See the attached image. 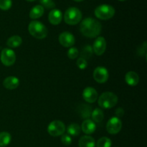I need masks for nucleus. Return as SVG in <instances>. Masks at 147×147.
<instances>
[{
    "label": "nucleus",
    "instance_id": "nucleus-1",
    "mask_svg": "<svg viewBox=\"0 0 147 147\" xmlns=\"http://www.w3.org/2000/svg\"><path fill=\"white\" fill-rule=\"evenodd\" d=\"M101 24L98 20L91 17H87L81 22L80 31L85 37L94 38L100 34L101 32Z\"/></svg>",
    "mask_w": 147,
    "mask_h": 147
},
{
    "label": "nucleus",
    "instance_id": "nucleus-2",
    "mask_svg": "<svg viewBox=\"0 0 147 147\" xmlns=\"http://www.w3.org/2000/svg\"><path fill=\"white\" fill-rule=\"evenodd\" d=\"M28 30L30 34L34 38L38 40H42L47 35V29L42 23L39 21H32L28 26Z\"/></svg>",
    "mask_w": 147,
    "mask_h": 147
},
{
    "label": "nucleus",
    "instance_id": "nucleus-3",
    "mask_svg": "<svg viewBox=\"0 0 147 147\" xmlns=\"http://www.w3.org/2000/svg\"><path fill=\"white\" fill-rule=\"evenodd\" d=\"M118 103V97L112 92H104L98 98V105L100 108L109 109L114 107Z\"/></svg>",
    "mask_w": 147,
    "mask_h": 147
},
{
    "label": "nucleus",
    "instance_id": "nucleus-4",
    "mask_svg": "<svg viewBox=\"0 0 147 147\" xmlns=\"http://www.w3.org/2000/svg\"><path fill=\"white\" fill-rule=\"evenodd\" d=\"M82 20V13L77 7H70L65 11L64 20L67 24L76 25Z\"/></svg>",
    "mask_w": 147,
    "mask_h": 147
},
{
    "label": "nucleus",
    "instance_id": "nucleus-5",
    "mask_svg": "<svg viewBox=\"0 0 147 147\" xmlns=\"http://www.w3.org/2000/svg\"><path fill=\"white\" fill-rule=\"evenodd\" d=\"M94 14L96 17L100 20H107L114 16L115 9L109 4H101L96 7Z\"/></svg>",
    "mask_w": 147,
    "mask_h": 147
},
{
    "label": "nucleus",
    "instance_id": "nucleus-6",
    "mask_svg": "<svg viewBox=\"0 0 147 147\" xmlns=\"http://www.w3.org/2000/svg\"><path fill=\"white\" fill-rule=\"evenodd\" d=\"M65 131V126L62 121L55 120L52 121L47 127V132L52 136H59L64 134Z\"/></svg>",
    "mask_w": 147,
    "mask_h": 147
},
{
    "label": "nucleus",
    "instance_id": "nucleus-7",
    "mask_svg": "<svg viewBox=\"0 0 147 147\" xmlns=\"http://www.w3.org/2000/svg\"><path fill=\"white\" fill-rule=\"evenodd\" d=\"M1 63L5 66H11L16 61V54L11 49H3L0 55Z\"/></svg>",
    "mask_w": 147,
    "mask_h": 147
},
{
    "label": "nucleus",
    "instance_id": "nucleus-8",
    "mask_svg": "<svg viewBox=\"0 0 147 147\" xmlns=\"http://www.w3.org/2000/svg\"><path fill=\"white\" fill-rule=\"evenodd\" d=\"M122 122L120 119L116 116L112 117L108 121L106 124V129L110 134H116L121 130Z\"/></svg>",
    "mask_w": 147,
    "mask_h": 147
},
{
    "label": "nucleus",
    "instance_id": "nucleus-9",
    "mask_svg": "<svg viewBox=\"0 0 147 147\" xmlns=\"http://www.w3.org/2000/svg\"><path fill=\"white\" fill-rule=\"evenodd\" d=\"M93 78L98 83H106L109 79V71L105 67L98 66L93 71Z\"/></svg>",
    "mask_w": 147,
    "mask_h": 147
},
{
    "label": "nucleus",
    "instance_id": "nucleus-10",
    "mask_svg": "<svg viewBox=\"0 0 147 147\" xmlns=\"http://www.w3.org/2000/svg\"><path fill=\"white\" fill-rule=\"evenodd\" d=\"M59 42L61 45L65 47H71L74 45L75 37L73 34H71L69 32H63L59 35Z\"/></svg>",
    "mask_w": 147,
    "mask_h": 147
},
{
    "label": "nucleus",
    "instance_id": "nucleus-11",
    "mask_svg": "<svg viewBox=\"0 0 147 147\" xmlns=\"http://www.w3.org/2000/svg\"><path fill=\"white\" fill-rule=\"evenodd\" d=\"M106 50V41L103 37H98L93 42V50L96 55H103Z\"/></svg>",
    "mask_w": 147,
    "mask_h": 147
},
{
    "label": "nucleus",
    "instance_id": "nucleus-12",
    "mask_svg": "<svg viewBox=\"0 0 147 147\" xmlns=\"http://www.w3.org/2000/svg\"><path fill=\"white\" fill-rule=\"evenodd\" d=\"M98 95L95 88L92 87H87L83 90V98L86 102L93 103L97 100Z\"/></svg>",
    "mask_w": 147,
    "mask_h": 147
},
{
    "label": "nucleus",
    "instance_id": "nucleus-13",
    "mask_svg": "<svg viewBox=\"0 0 147 147\" xmlns=\"http://www.w3.org/2000/svg\"><path fill=\"white\" fill-rule=\"evenodd\" d=\"M62 19H63L62 11L57 9H53L49 13V22L53 25H57L60 24L62 21Z\"/></svg>",
    "mask_w": 147,
    "mask_h": 147
},
{
    "label": "nucleus",
    "instance_id": "nucleus-14",
    "mask_svg": "<svg viewBox=\"0 0 147 147\" xmlns=\"http://www.w3.org/2000/svg\"><path fill=\"white\" fill-rule=\"evenodd\" d=\"M20 85V80L15 76H9L3 81V86L8 90H14Z\"/></svg>",
    "mask_w": 147,
    "mask_h": 147
},
{
    "label": "nucleus",
    "instance_id": "nucleus-15",
    "mask_svg": "<svg viewBox=\"0 0 147 147\" xmlns=\"http://www.w3.org/2000/svg\"><path fill=\"white\" fill-rule=\"evenodd\" d=\"M96 129V123L90 119H86L82 123L81 130L86 134H91L94 133Z\"/></svg>",
    "mask_w": 147,
    "mask_h": 147
},
{
    "label": "nucleus",
    "instance_id": "nucleus-16",
    "mask_svg": "<svg viewBox=\"0 0 147 147\" xmlns=\"http://www.w3.org/2000/svg\"><path fill=\"white\" fill-rule=\"evenodd\" d=\"M125 80L129 86H136L139 82V77L135 72L129 71L125 76Z\"/></svg>",
    "mask_w": 147,
    "mask_h": 147
},
{
    "label": "nucleus",
    "instance_id": "nucleus-17",
    "mask_svg": "<svg viewBox=\"0 0 147 147\" xmlns=\"http://www.w3.org/2000/svg\"><path fill=\"white\" fill-rule=\"evenodd\" d=\"M78 109L79 115L83 119H89V118L91 116L92 108L90 106H89L88 105L80 104Z\"/></svg>",
    "mask_w": 147,
    "mask_h": 147
},
{
    "label": "nucleus",
    "instance_id": "nucleus-18",
    "mask_svg": "<svg viewBox=\"0 0 147 147\" xmlns=\"http://www.w3.org/2000/svg\"><path fill=\"white\" fill-rule=\"evenodd\" d=\"M79 147H95L96 142L94 139L90 136H83L78 142Z\"/></svg>",
    "mask_w": 147,
    "mask_h": 147
},
{
    "label": "nucleus",
    "instance_id": "nucleus-19",
    "mask_svg": "<svg viewBox=\"0 0 147 147\" xmlns=\"http://www.w3.org/2000/svg\"><path fill=\"white\" fill-rule=\"evenodd\" d=\"M43 14H44V7L41 5H36L30 10V17L32 20H36L41 17Z\"/></svg>",
    "mask_w": 147,
    "mask_h": 147
},
{
    "label": "nucleus",
    "instance_id": "nucleus-20",
    "mask_svg": "<svg viewBox=\"0 0 147 147\" xmlns=\"http://www.w3.org/2000/svg\"><path fill=\"white\" fill-rule=\"evenodd\" d=\"M22 43V39L18 35H14L9 37L7 41V45L11 48H16L20 47Z\"/></svg>",
    "mask_w": 147,
    "mask_h": 147
},
{
    "label": "nucleus",
    "instance_id": "nucleus-21",
    "mask_svg": "<svg viewBox=\"0 0 147 147\" xmlns=\"http://www.w3.org/2000/svg\"><path fill=\"white\" fill-rule=\"evenodd\" d=\"M81 131V128L77 123H71L67 128V134L70 136H78Z\"/></svg>",
    "mask_w": 147,
    "mask_h": 147
},
{
    "label": "nucleus",
    "instance_id": "nucleus-22",
    "mask_svg": "<svg viewBox=\"0 0 147 147\" xmlns=\"http://www.w3.org/2000/svg\"><path fill=\"white\" fill-rule=\"evenodd\" d=\"M91 117L92 119H93L92 121L93 122L100 123V122H101L103 120V118H104V114H103V111L100 109H99V108H96V109H95L92 111Z\"/></svg>",
    "mask_w": 147,
    "mask_h": 147
},
{
    "label": "nucleus",
    "instance_id": "nucleus-23",
    "mask_svg": "<svg viewBox=\"0 0 147 147\" xmlns=\"http://www.w3.org/2000/svg\"><path fill=\"white\" fill-rule=\"evenodd\" d=\"M11 140V134L8 132L2 131L0 133V147L8 146Z\"/></svg>",
    "mask_w": 147,
    "mask_h": 147
},
{
    "label": "nucleus",
    "instance_id": "nucleus-24",
    "mask_svg": "<svg viewBox=\"0 0 147 147\" xmlns=\"http://www.w3.org/2000/svg\"><path fill=\"white\" fill-rule=\"evenodd\" d=\"M93 47L90 45H86L83 48L82 50L81 53H80V55H81V57L83 58L86 59L87 60V59L90 58V57H92L93 55Z\"/></svg>",
    "mask_w": 147,
    "mask_h": 147
},
{
    "label": "nucleus",
    "instance_id": "nucleus-25",
    "mask_svg": "<svg viewBox=\"0 0 147 147\" xmlns=\"http://www.w3.org/2000/svg\"><path fill=\"white\" fill-rule=\"evenodd\" d=\"M112 142L109 138L102 137L98 140L96 143L97 147H111Z\"/></svg>",
    "mask_w": 147,
    "mask_h": 147
},
{
    "label": "nucleus",
    "instance_id": "nucleus-26",
    "mask_svg": "<svg viewBox=\"0 0 147 147\" xmlns=\"http://www.w3.org/2000/svg\"><path fill=\"white\" fill-rule=\"evenodd\" d=\"M12 5L11 0H0V9L4 11L9 9Z\"/></svg>",
    "mask_w": 147,
    "mask_h": 147
},
{
    "label": "nucleus",
    "instance_id": "nucleus-27",
    "mask_svg": "<svg viewBox=\"0 0 147 147\" xmlns=\"http://www.w3.org/2000/svg\"><path fill=\"white\" fill-rule=\"evenodd\" d=\"M67 57H68L69 58L72 59V60H74V59L77 58L78 57V56L79 55V52L77 48L71 47L70 49H69L68 51H67Z\"/></svg>",
    "mask_w": 147,
    "mask_h": 147
},
{
    "label": "nucleus",
    "instance_id": "nucleus-28",
    "mask_svg": "<svg viewBox=\"0 0 147 147\" xmlns=\"http://www.w3.org/2000/svg\"><path fill=\"white\" fill-rule=\"evenodd\" d=\"M40 4L46 9H53L55 7V4L53 0H40Z\"/></svg>",
    "mask_w": 147,
    "mask_h": 147
},
{
    "label": "nucleus",
    "instance_id": "nucleus-29",
    "mask_svg": "<svg viewBox=\"0 0 147 147\" xmlns=\"http://www.w3.org/2000/svg\"><path fill=\"white\" fill-rule=\"evenodd\" d=\"M76 64H77V66L78 67V68H80V70H85L88 67L87 60L81 57L78 59Z\"/></svg>",
    "mask_w": 147,
    "mask_h": 147
},
{
    "label": "nucleus",
    "instance_id": "nucleus-30",
    "mask_svg": "<svg viewBox=\"0 0 147 147\" xmlns=\"http://www.w3.org/2000/svg\"><path fill=\"white\" fill-rule=\"evenodd\" d=\"M61 142L65 146H69L72 143V138L70 135L63 134L61 136Z\"/></svg>",
    "mask_w": 147,
    "mask_h": 147
},
{
    "label": "nucleus",
    "instance_id": "nucleus-31",
    "mask_svg": "<svg viewBox=\"0 0 147 147\" xmlns=\"http://www.w3.org/2000/svg\"><path fill=\"white\" fill-rule=\"evenodd\" d=\"M141 53V54L139 55H146V42H144V44L142 45V47H141L140 50H139V52H138V53Z\"/></svg>",
    "mask_w": 147,
    "mask_h": 147
},
{
    "label": "nucleus",
    "instance_id": "nucleus-32",
    "mask_svg": "<svg viewBox=\"0 0 147 147\" xmlns=\"http://www.w3.org/2000/svg\"><path fill=\"white\" fill-rule=\"evenodd\" d=\"M116 117L119 118V117H122V116L124 115V110H123L122 108H118L116 110Z\"/></svg>",
    "mask_w": 147,
    "mask_h": 147
},
{
    "label": "nucleus",
    "instance_id": "nucleus-33",
    "mask_svg": "<svg viewBox=\"0 0 147 147\" xmlns=\"http://www.w3.org/2000/svg\"><path fill=\"white\" fill-rule=\"evenodd\" d=\"M75 1H77V2H80V1H83V0H74Z\"/></svg>",
    "mask_w": 147,
    "mask_h": 147
},
{
    "label": "nucleus",
    "instance_id": "nucleus-34",
    "mask_svg": "<svg viewBox=\"0 0 147 147\" xmlns=\"http://www.w3.org/2000/svg\"><path fill=\"white\" fill-rule=\"evenodd\" d=\"M27 1H36V0H27Z\"/></svg>",
    "mask_w": 147,
    "mask_h": 147
},
{
    "label": "nucleus",
    "instance_id": "nucleus-35",
    "mask_svg": "<svg viewBox=\"0 0 147 147\" xmlns=\"http://www.w3.org/2000/svg\"><path fill=\"white\" fill-rule=\"evenodd\" d=\"M119 1H125V0H119Z\"/></svg>",
    "mask_w": 147,
    "mask_h": 147
}]
</instances>
